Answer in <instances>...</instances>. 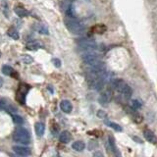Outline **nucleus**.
Instances as JSON below:
<instances>
[{
	"mask_svg": "<svg viewBox=\"0 0 157 157\" xmlns=\"http://www.w3.org/2000/svg\"><path fill=\"white\" fill-rule=\"evenodd\" d=\"M64 23L68 31L72 32L73 35H81L85 31V27L75 17L68 16L65 19Z\"/></svg>",
	"mask_w": 157,
	"mask_h": 157,
	"instance_id": "f257e3e1",
	"label": "nucleus"
},
{
	"mask_svg": "<svg viewBox=\"0 0 157 157\" xmlns=\"http://www.w3.org/2000/svg\"><path fill=\"white\" fill-rule=\"evenodd\" d=\"M13 137L15 141L22 144H29V140H31L29 133L26 129H22V128L16 130V132L13 134Z\"/></svg>",
	"mask_w": 157,
	"mask_h": 157,
	"instance_id": "f03ea898",
	"label": "nucleus"
},
{
	"mask_svg": "<svg viewBox=\"0 0 157 157\" xmlns=\"http://www.w3.org/2000/svg\"><path fill=\"white\" fill-rule=\"evenodd\" d=\"M78 46L80 49L85 50V51H92L96 49V43L94 40H92L91 38H88V37H84V38H81L78 40Z\"/></svg>",
	"mask_w": 157,
	"mask_h": 157,
	"instance_id": "7ed1b4c3",
	"label": "nucleus"
},
{
	"mask_svg": "<svg viewBox=\"0 0 157 157\" xmlns=\"http://www.w3.org/2000/svg\"><path fill=\"white\" fill-rule=\"evenodd\" d=\"M82 58H83V61L88 66H93L100 62L99 56L95 53H92V52H88V53L84 54Z\"/></svg>",
	"mask_w": 157,
	"mask_h": 157,
	"instance_id": "20e7f679",
	"label": "nucleus"
},
{
	"mask_svg": "<svg viewBox=\"0 0 157 157\" xmlns=\"http://www.w3.org/2000/svg\"><path fill=\"white\" fill-rule=\"evenodd\" d=\"M29 87L27 85H24L22 84L20 87H19V89L17 91V94H16V97H17V100L21 104H24L25 103V98H26V95H27L28 93V91H29Z\"/></svg>",
	"mask_w": 157,
	"mask_h": 157,
	"instance_id": "39448f33",
	"label": "nucleus"
},
{
	"mask_svg": "<svg viewBox=\"0 0 157 157\" xmlns=\"http://www.w3.org/2000/svg\"><path fill=\"white\" fill-rule=\"evenodd\" d=\"M13 151L20 156H29L32 153L31 149L27 146H13Z\"/></svg>",
	"mask_w": 157,
	"mask_h": 157,
	"instance_id": "423d86ee",
	"label": "nucleus"
},
{
	"mask_svg": "<svg viewBox=\"0 0 157 157\" xmlns=\"http://www.w3.org/2000/svg\"><path fill=\"white\" fill-rule=\"evenodd\" d=\"M111 99H112V93L110 91H103L101 94H100L99 96V102L102 104H107V103H109L111 101Z\"/></svg>",
	"mask_w": 157,
	"mask_h": 157,
	"instance_id": "0eeeda50",
	"label": "nucleus"
},
{
	"mask_svg": "<svg viewBox=\"0 0 157 157\" xmlns=\"http://www.w3.org/2000/svg\"><path fill=\"white\" fill-rule=\"evenodd\" d=\"M143 136H144V139L146 140L147 141H149V143H157V137H156L154 133H153L151 130H148V129L144 130Z\"/></svg>",
	"mask_w": 157,
	"mask_h": 157,
	"instance_id": "6e6552de",
	"label": "nucleus"
},
{
	"mask_svg": "<svg viewBox=\"0 0 157 157\" xmlns=\"http://www.w3.org/2000/svg\"><path fill=\"white\" fill-rule=\"evenodd\" d=\"M60 108L64 113H71V111L73 109L72 103L69 100H63L60 103Z\"/></svg>",
	"mask_w": 157,
	"mask_h": 157,
	"instance_id": "1a4fd4ad",
	"label": "nucleus"
},
{
	"mask_svg": "<svg viewBox=\"0 0 157 157\" xmlns=\"http://www.w3.org/2000/svg\"><path fill=\"white\" fill-rule=\"evenodd\" d=\"M71 140H72V134H71L68 131H63L60 134V137H59V140H60L62 143H70Z\"/></svg>",
	"mask_w": 157,
	"mask_h": 157,
	"instance_id": "9d476101",
	"label": "nucleus"
},
{
	"mask_svg": "<svg viewBox=\"0 0 157 157\" xmlns=\"http://www.w3.org/2000/svg\"><path fill=\"white\" fill-rule=\"evenodd\" d=\"M35 130L37 137H42L44 134V131H45V126H44V124L42 122H37L35 125Z\"/></svg>",
	"mask_w": 157,
	"mask_h": 157,
	"instance_id": "9b49d317",
	"label": "nucleus"
},
{
	"mask_svg": "<svg viewBox=\"0 0 157 157\" xmlns=\"http://www.w3.org/2000/svg\"><path fill=\"white\" fill-rule=\"evenodd\" d=\"M15 13H16L19 17H21V18H25V17H28L29 13V11L28 10H26L25 8H23V7H20V6H17V7H15Z\"/></svg>",
	"mask_w": 157,
	"mask_h": 157,
	"instance_id": "f8f14e48",
	"label": "nucleus"
},
{
	"mask_svg": "<svg viewBox=\"0 0 157 157\" xmlns=\"http://www.w3.org/2000/svg\"><path fill=\"white\" fill-rule=\"evenodd\" d=\"M72 147H73V149H75V150H77V151H83L85 149V144L83 143V141L78 140V141H75V143H73Z\"/></svg>",
	"mask_w": 157,
	"mask_h": 157,
	"instance_id": "ddd939ff",
	"label": "nucleus"
},
{
	"mask_svg": "<svg viewBox=\"0 0 157 157\" xmlns=\"http://www.w3.org/2000/svg\"><path fill=\"white\" fill-rule=\"evenodd\" d=\"M7 35H8L11 37V38H13L15 40H18L19 37H20L18 31L15 28H10L8 31H7Z\"/></svg>",
	"mask_w": 157,
	"mask_h": 157,
	"instance_id": "4468645a",
	"label": "nucleus"
},
{
	"mask_svg": "<svg viewBox=\"0 0 157 157\" xmlns=\"http://www.w3.org/2000/svg\"><path fill=\"white\" fill-rule=\"evenodd\" d=\"M109 143H110V145H111L112 151H113V152L115 153L116 157H121L120 152H119L118 148H117V146H116V144H115V140H114V139H113V137H109Z\"/></svg>",
	"mask_w": 157,
	"mask_h": 157,
	"instance_id": "2eb2a0df",
	"label": "nucleus"
},
{
	"mask_svg": "<svg viewBox=\"0 0 157 157\" xmlns=\"http://www.w3.org/2000/svg\"><path fill=\"white\" fill-rule=\"evenodd\" d=\"M121 94L123 95V97H124L125 99H130L131 96H132V94H133V89L131 88L130 85H127L124 91H122Z\"/></svg>",
	"mask_w": 157,
	"mask_h": 157,
	"instance_id": "dca6fc26",
	"label": "nucleus"
},
{
	"mask_svg": "<svg viewBox=\"0 0 157 157\" xmlns=\"http://www.w3.org/2000/svg\"><path fill=\"white\" fill-rule=\"evenodd\" d=\"M105 31H106V27L103 25H97L92 28V32L94 33H98V35H102Z\"/></svg>",
	"mask_w": 157,
	"mask_h": 157,
	"instance_id": "f3484780",
	"label": "nucleus"
},
{
	"mask_svg": "<svg viewBox=\"0 0 157 157\" xmlns=\"http://www.w3.org/2000/svg\"><path fill=\"white\" fill-rule=\"evenodd\" d=\"M105 124L110 127V128H112L113 130H115L116 132H122V127L120 125H118L117 123H114V122H110V121H107Z\"/></svg>",
	"mask_w": 157,
	"mask_h": 157,
	"instance_id": "a211bd4d",
	"label": "nucleus"
},
{
	"mask_svg": "<svg viewBox=\"0 0 157 157\" xmlns=\"http://www.w3.org/2000/svg\"><path fill=\"white\" fill-rule=\"evenodd\" d=\"M2 73L6 75V76H11V75H13L14 73V70L11 66L9 65H4L2 67Z\"/></svg>",
	"mask_w": 157,
	"mask_h": 157,
	"instance_id": "6ab92c4d",
	"label": "nucleus"
},
{
	"mask_svg": "<svg viewBox=\"0 0 157 157\" xmlns=\"http://www.w3.org/2000/svg\"><path fill=\"white\" fill-rule=\"evenodd\" d=\"M40 47V44L35 40V42H31L27 44V48L29 50H37Z\"/></svg>",
	"mask_w": 157,
	"mask_h": 157,
	"instance_id": "aec40b11",
	"label": "nucleus"
},
{
	"mask_svg": "<svg viewBox=\"0 0 157 157\" xmlns=\"http://www.w3.org/2000/svg\"><path fill=\"white\" fill-rule=\"evenodd\" d=\"M131 106H132L134 110H137L143 106V103H141L139 99H134L132 100V102H131Z\"/></svg>",
	"mask_w": 157,
	"mask_h": 157,
	"instance_id": "412c9836",
	"label": "nucleus"
},
{
	"mask_svg": "<svg viewBox=\"0 0 157 157\" xmlns=\"http://www.w3.org/2000/svg\"><path fill=\"white\" fill-rule=\"evenodd\" d=\"M36 31L38 32L39 33H42V35H48V33H49V32H48V29L44 25H38L37 26Z\"/></svg>",
	"mask_w": 157,
	"mask_h": 157,
	"instance_id": "4be33fe9",
	"label": "nucleus"
},
{
	"mask_svg": "<svg viewBox=\"0 0 157 157\" xmlns=\"http://www.w3.org/2000/svg\"><path fill=\"white\" fill-rule=\"evenodd\" d=\"M12 118H13V121L15 124H18V125H22L24 123V119L21 117L20 115H17V114H12Z\"/></svg>",
	"mask_w": 157,
	"mask_h": 157,
	"instance_id": "5701e85b",
	"label": "nucleus"
},
{
	"mask_svg": "<svg viewBox=\"0 0 157 157\" xmlns=\"http://www.w3.org/2000/svg\"><path fill=\"white\" fill-rule=\"evenodd\" d=\"M22 61H23L25 64H31V63H32L33 59L32 56H29L28 54H24L22 56Z\"/></svg>",
	"mask_w": 157,
	"mask_h": 157,
	"instance_id": "b1692460",
	"label": "nucleus"
},
{
	"mask_svg": "<svg viewBox=\"0 0 157 157\" xmlns=\"http://www.w3.org/2000/svg\"><path fill=\"white\" fill-rule=\"evenodd\" d=\"M2 7H3V12H4V15L6 17H8V3L6 2V0H3L2 1Z\"/></svg>",
	"mask_w": 157,
	"mask_h": 157,
	"instance_id": "393cba45",
	"label": "nucleus"
},
{
	"mask_svg": "<svg viewBox=\"0 0 157 157\" xmlns=\"http://www.w3.org/2000/svg\"><path fill=\"white\" fill-rule=\"evenodd\" d=\"M8 106V103L5 99H0V110L6 109V107Z\"/></svg>",
	"mask_w": 157,
	"mask_h": 157,
	"instance_id": "a878e982",
	"label": "nucleus"
},
{
	"mask_svg": "<svg viewBox=\"0 0 157 157\" xmlns=\"http://www.w3.org/2000/svg\"><path fill=\"white\" fill-rule=\"evenodd\" d=\"M52 63H53V65L56 67V68H60L61 67V61L57 58H54L53 60H52Z\"/></svg>",
	"mask_w": 157,
	"mask_h": 157,
	"instance_id": "bb28decb",
	"label": "nucleus"
},
{
	"mask_svg": "<svg viewBox=\"0 0 157 157\" xmlns=\"http://www.w3.org/2000/svg\"><path fill=\"white\" fill-rule=\"evenodd\" d=\"M97 117L101 118V119H104V118L106 117V113L103 110H98V111H97Z\"/></svg>",
	"mask_w": 157,
	"mask_h": 157,
	"instance_id": "cd10ccee",
	"label": "nucleus"
},
{
	"mask_svg": "<svg viewBox=\"0 0 157 157\" xmlns=\"http://www.w3.org/2000/svg\"><path fill=\"white\" fill-rule=\"evenodd\" d=\"M133 139H134V141H137V143H143V141H141L140 140H139V137H134Z\"/></svg>",
	"mask_w": 157,
	"mask_h": 157,
	"instance_id": "c85d7f7f",
	"label": "nucleus"
},
{
	"mask_svg": "<svg viewBox=\"0 0 157 157\" xmlns=\"http://www.w3.org/2000/svg\"><path fill=\"white\" fill-rule=\"evenodd\" d=\"M2 85H3V80H2L1 78H0V88H1Z\"/></svg>",
	"mask_w": 157,
	"mask_h": 157,
	"instance_id": "c756f323",
	"label": "nucleus"
},
{
	"mask_svg": "<svg viewBox=\"0 0 157 157\" xmlns=\"http://www.w3.org/2000/svg\"><path fill=\"white\" fill-rule=\"evenodd\" d=\"M0 57H1V52H0Z\"/></svg>",
	"mask_w": 157,
	"mask_h": 157,
	"instance_id": "7c9ffc66",
	"label": "nucleus"
}]
</instances>
